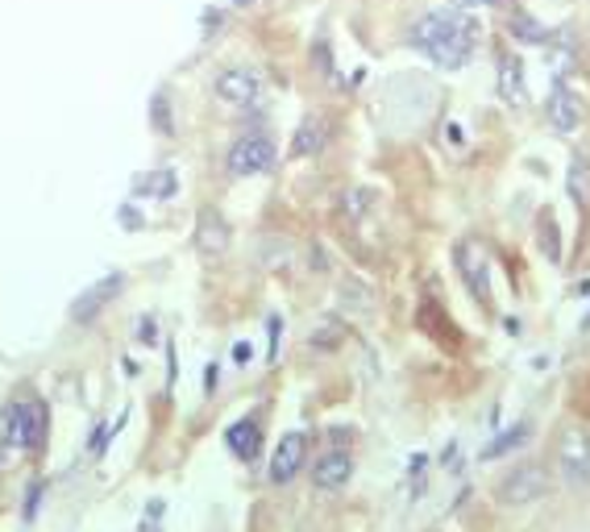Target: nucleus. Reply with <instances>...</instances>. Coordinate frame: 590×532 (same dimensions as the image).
I'll return each instance as SVG.
<instances>
[{"instance_id":"obj_19","label":"nucleus","mask_w":590,"mask_h":532,"mask_svg":"<svg viewBox=\"0 0 590 532\" xmlns=\"http://www.w3.org/2000/svg\"><path fill=\"white\" fill-rule=\"evenodd\" d=\"M573 46H570V38L561 34V38H554L549 34V51H545V59H549V67L557 71V80H566V71H570V63H573Z\"/></svg>"},{"instance_id":"obj_5","label":"nucleus","mask_w":590,"mask_h":532,"mask_svg":"<svg viewBox=\"0 0 590 532\" xmlns=\"http://www.w3.org/2000/svg\"><path fill=\"white\" fill-rule=\"evenodd\" d=\"M453 267L466 283V292L478 300V304H491V258H486L483 241L462 238L453 246Z\"/></svg>"},{"instance_id":"obj_17","label":"nucleus","mask_w":590,"mask_h":532,"mask_svg":"<svg viewBox=\"0 0 590 532\" xmlns=\"http://www.w3.org/2000/svg\"><path fill=\"white\" fill-rule=\"evenodd\" d=\"M566 188H570V200L578 212L590 208V158H573L570 175H566Z\"/></svg>"},{"instance_id":"obj_13","label":"nucleus","mask_w":590,"mask_h":532,"mask_svg":"<svg viewBox=\"0 0 590 532\" xmlns=\"http://www.w3.org/2000/svg\"><path fill=\"white\" fill-rule=\"evenodd\" d=\"M225 446H229V453H233L238 462H254V458H259V449H262L259 420H254V416H245V420H238V425H229Z\"/></svg>"},{"instance_id":"obj_15","label":"nucleus","mask_w":590,"mask_h":532,"mask_svg":"<svg viewBox=\"0 0 590 532\" xmlns=\"http://www.w3.org/2000/svg\"><path fill=\"white\" fill-rule=\"evenodd\" d=\"M499 96H504L512 108L528 104V87H524V67L516 54H504L499 59Z\"/></svg>"},{"instance_id":"obj_22","label":"nucleus","mask_w":590,"mask_h":532,"mask_svg":"<svg viewBox=\"0 0 590 532\" xmlns=\"http://www.w3.org/2000/svg\"><path fill=\"white\" fill-rule=\"evenodd\" d=\"M38 499H42V482H34V487L25 491V520H34L38 515Z\"/></svg>"},{"instance_id":"obj_9","label":"nucleus","mask_w":590,"mask_h":532,"mask_svg":"<svg viewBox=\"0 0 590 532\" xmlns=\"http://www.w3.org/2000/svg\"><path fill=\"white\" fill-rule=\"evenodd\" d=\"M545 117H549V125H554L557 134H573V129L582 125V117H587V101H582L578 92H570L566 80H554V92H549V104H545Z\"/></svg>"},{"instance_id":"obj_3","label":"nucleus","mask_w":590,"mask_h":532,"mask_svg":"<svg viewBox=\"0 0 590 532\" xmlns=\"http://www.w3.org/2000/svg\"><path fill=\"white\" fill-rule=\"evenodd\" d=\"M557 474L573 491H587L590 487V429L578 425V420L557 432Z\"/></svg>"},{"instance_id":"obj_10","label":"nucleus","mask_w":590,"mask_h":532,"mask_svg":"<svg viewBox=\"0 0 590 532\" xmlns=\"http://www.w3.org/2000/svg\"><path fill=\"white\" fill-rule=\"evenodd\" d=\"M304 462H308V437L304 432H287L275 446V453H271V470L266 474H271L275 487H287L304 470Z\"/></svg>"},{"instance_id":"obj_2","label":"nucleus","mask_w":590,"mask_h":532,"mask_svg":"<svg viewBox=\"0 0 590 532\" xmlns=\"http://www.w3.org/2000/svg\"><path fill=\"white\" fill-rule=\"evenodd\" d=\"M46 441V404L42 399H13L4 408V446L34 453Z\"/></svg>"},{"instance_id":"obj_6","label":"nucleus","mask_w":590,"mask_h":532,"mask_svg":"<svg viewBox=\"0 0 590 532\" xmlns=\"http://www.w3.org/2000/svg\"><path fill=\"white\" fill-rule=\"evenodd\" d=\"M275 167V142L266 134H245L229 146V175L238 179H250V175H262Z\"/></svg>"},{"instance_id":"obj_14","label":"nucleus","mask_w":590,"mask_h":532,"mask_svg":"<svg viewBox=\"0 0 590 532\" xmlns=\"http://www.w3.org/2000/svg\"><path fill=\"white\" fill-rule=\"evenodd\" d=\"M325 146H329V121L316 117V113L299 121V129H295V138H292V155L313 158V155H320Z\"/></svg>"},{"instance_id":"obj_8","label":"nucleus","mask_w":590,"mask_h":532,"mask_svg":"<svg viewBox=\"0 0 590 532\" xmlns=\"http://www.w3.org/2000/svg\"><path fill=\"white\" fill-rule=\"evenodd\" d=\"M122 292H125V275L122 271H113V275H105L101 283H92L84 295H75V304H71V321H75V325L96 321V316H101V312H105Z\"/></svg>"},{"instance_id":"obj_20","label":"nucleus","mask_w":590,"mask_h":532,"mask_svg":"<svg viewBox=\"0 0 590 532\" xmlns=\"http://www.w3.org/2000/svg\"><path fill=\"white\" fill-rule=\"evenodd\" d=\"M141 196H158V200H167V196H175L179 191V179H175V171H155V175H146L138 184Z\"/></svg>"},{"instance_id":"obj_21","label":"nucleus","mask_w":590,"mask_h":532,"mask_svg":"<svg viewBox=\"0 0 590 532\" xmlns=\"http://www.w3.org/2000/svg\"><path fill=\"white\" fill-rule=\"evenodd\" d=\"M540 250L549 254V262H561V238H557L554 212H545V217H540Z\"/></svg>"},{"instance_id":"obj_16","label":"nucleus","mask_w":590,"mask_h":532,"mask_svg":"<svg viewBox=\"0 0 590 532\" xmlns=\"http://www.w3.org/2000/svg\"><path fill=\"white\" fill-rule=\"evenodd\" d=\"M507 30H512V38L524 42V46H540V42H549V30H545L533 13H524V9H516V13L507 18Z\"/></svg>"},{"instance_id":"obj_11","label":"nucleus","mask_w":590,"mask_h":532,"mask_svg":"<svg viewBox=\"0 0 590 532\" xmlns=\"http://www.w3.org/2000/svg\"><path fill=\"white\" fill-rule=\"evenodd\" d=\"M354 479V458H349L346 449H329V453H320L313 466V487L316 491H341L349 487Z\"/></svg>"},{"instance_id":"obj_1","label":"nucleus","mask_w":590,"mask_h":532,"mask_svg":"<svg viewBox=\"0 0 590 532\" xmlns=\"http://www.w3.org/2000/svg\"><path fill=\"white\" fill-rule=\"evenodd\" d=\"M478 42V18L462 13V9H441V13H424L412 25V46L420 54H429L436 67L457 71L470 63Z\"/></svg>"},{"instance_id":"obj_12","label":"nucleus","mask_w":590,"mask_h":532,"mask_svg":"<svg viewBox=\"0 0 590 532\" xmlns=\"http://www.w3.org/2000/svg\"><path fill=\"white\" fill-rule=\"evenodd\" d=\"M229 221L217 212V208H204L200 212V221H196V250L204 258H221L229 250Z\"/></svg>"},{"instance_id":"obj_7","label":"nucleus","mask_w":590,"mask_h":532,"mask_svg":"<svg viewBox=\"0 0 590 532\" xmlns=\"http://www.w3.org/2000/svg\"><path fill=\"white\" fill-rule=\"evenodd\" d=\"M212 92H217V101L233 104V108H254L262 96V75L250 67H225L212 80Z\"/></svg>"},{"instance_id":"obj_25","label":"nucleus","mask_w":590,"mask_h":532,"mask_svg":"<svg viewBox=\"0 0 590 532\" xmlns=\"http://www.w3.org/2000/svg\"><path fill=\"white\" fill-rule=\"evenodd\" d=\"M587 325H590V316H587Z\"/></svg>"},{"instance_id":"obj_4","label":"nucleus","mask_w":590,"mask_h":532,"mask_svg":"<svg viewBox=\"0 0 590 532\" xmlns=\"http://www.w3.org/2000/svg\"><path fill=\"white\" fill-rule=\"evenodd\" d=\"M545 487H549V474H545V466L540 462H520L516 470H507L499 487H495V499L504 503V508H528V503H537L545 496Z\"/></svg>"},{"instance_id":"obj_24","label":"nucleus","mask_w":590,"mask_h":532,"mask_svg":"<svg viewBox=\"0 0 590 532\" xmlns=\"http://www.w3.org/2000/svg\"><path fill=\"white\" fill-rule=\"evenodd\" d=\"M474 4H495V0H474Z\"/></svg>"},{"instance_id":"obj_23","label":"nucleus","mask_w":590,"mask_h":532,"mask_svg":"<svg viewBox=\"0 0 590 532\" xmlns=\"http://www.w3.org/2000/svg\"><path fill=\"white\" fill-rule=\"evenodd\" d=\"M87 449H92V453H105V449H108V429H105V425L92 432V446H87Z\"/></svg>"},{"instance_id":"obj_18","label":"nucleus","mask_w":590,"mask_h":532,"mask_svg":"<svg viewBox=\"0 0 590 532\" xmlns=\"http://www.w3.org/2000/svg\"><path fill=\"white\" fill-rule=\"evenodd\" d=\"M524 441H528V425H516V429H504L491 446H483V462H495V458H504V453H512V449H520Z\"/></svg>"}]
</instances>
